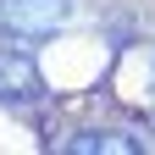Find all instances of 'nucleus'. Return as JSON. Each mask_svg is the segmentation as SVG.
<instances>
[{
  "label": "nucleus",
  "instance_id": "1",
  "mask_svg": "<svg viewBox=\"0 0 155 155\" xmlns=\"http://www.w3.org/2000/svg\"><path fill=\"white\" fill-rule=\"evenodd\" d=\"M72 0H0V39L11 45H39L55 28H67Z\"/></svg>",
  "mask_w": 155,
  "mask_h": 155
},
{
  "label": "nucleus",
  "instance_id": "2",
  "mask_svg": "<svg viewBox=\"0 0 155 155\" xmlns=\"http://www.w3.org/2000/svg\"><path fill=\"white\" fill-rule=\"evenodd\" d=\"M45 100V83L22 50H0V105H33Z\"/></svg>",
  "mask_w": 155,
  "mask_h": 155
},
{
  "label": "nucleus",
  "instance_id": "3",
  "mask_svg": "<svg viewBox=\"0 0 155 155\" xmlns=\"http://www.w3.org/2000/svg\"><path fill=\"white\" fill-rule=\"evenodd\" d=\"M61 150L67 155H139L144 144L127 139V133H78V139H67Z\"/></svg>",
  "mask_w": 155,
  "mask_h": 155
}]
</instances>
